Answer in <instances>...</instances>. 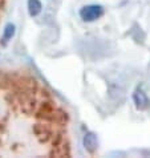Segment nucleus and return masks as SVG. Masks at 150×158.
<instances>
[{
	"label": "nucleus",
	"instance_id": "nucleus-4",
	"mask_svg": "<svg viewBox=\"0 0 150 158\" xmlns=\"http://www.w3.org/2000/svg\"><path fill=\"white\" fill-rule=\"evenodd\" d=\"M15 25L12 23H8L3 31V37H2V44L3 45H7L8 41L12 40V37L15 36Z\"/></svg>",
	"mask_w": 150,
	"mask_h": 158
},
{
	"label": "nucleus",
	"instance_id": "nucleus-3",
	"mask_svg": "<svg viewBox=\"0 0 150 158\" xmlns=\"http://www.w3.org/2000/svg\"><path fill=\"white\" fill-rule=\"evenodd\" d=\"M133 101L135 104V108L140 109V110H144V109H146L149 106V98L146 93L141 89V88H137L133 93Z\"/></svg>",
	"mask_w": 150,
	"mask_h": 158
},
{
	"label": "nucleus",
	"instance_id": "nucleus-5",
	"mask_svg": "<svg viewBox=\"0 0 150 158\" xmlns=\"http://www.w3.org/2000/svg\"><path fill=\"white\" fill-rule=\"evenodd\" d=\"M41 10H43V4L40 0H28V12L32 17L40 15Z\"/></svg>",
	"mask_w": 150,
	"mask_h": 158
},
{
	"label": "nucleus",
	"instance_id": "nucleus-2",
	"mask_svg": "<svg viewBox=\"0 0 150 158\" xmlns=\"http://www.w3.org/2000/svg\"><path fill=\"white\" fill-rule=\"evenodd\" d=\"M82 143H84V148L88 153L93 154V153L97 150L98 148V139H97V135L93 133V131H86L85 135L82 138Z\"/></svg>",
	"mask_w": 150,
	"mask_h": 158
},
{
	"label": "nucleus",
	"instance_id": "nucleus-1",
	"mask_svg": "<svg viewBox=\"0 0 150 158\" xmlns=\"http://www.w3.org/2000/svg\"><path fill=\"white\" fill-rule=\"evenodd\" d=\"M104 15V8L100 4H89V6H84L80 10V17L84 21H96Z\"/></svg>",
	"mask_w": 150,
	"mask_h": 158
}]
</instances>
